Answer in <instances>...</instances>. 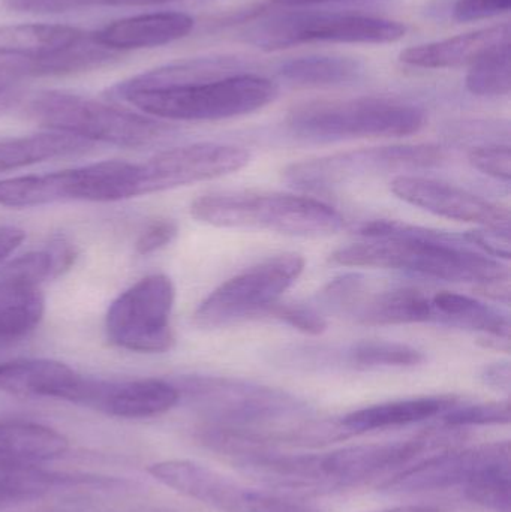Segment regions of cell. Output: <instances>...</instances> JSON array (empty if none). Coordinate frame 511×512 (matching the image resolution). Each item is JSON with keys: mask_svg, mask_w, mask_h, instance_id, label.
Returning a JSON list of instances; mask_svg holds the SVG:
<instances>
[{"mask_svg": "<svg viewBox=\"0 0 511 512\" xmlns=\"http://www.w3.org/2000/svg\"><path fill=\"white\" fill-rule=\"evenodd\" d=\"M459 402L461 400L456 396H425L393 400V402L378 403V405L357 409L339 418V423L348 438H351L362 433L410 426V424L441 417L444 412L449 411Z\"/></svg>", "mask_w": 511, "mask_h": 512, "instance_id": "cell-21", "label": "cell"}, {"mask_svg": "<svg viewBox=\"0 0 511 512\" xmlns=\"http://www.w3.org/2000/svg\"><path fill=\"white\" fill-rule=\"evenodd\" d=\"M138 197V164L104 161L56 173L0 180V207L33 209L86 201L114 203Z\"/></svg>", "mask_w": 511, "mask_h": 512, "instance_id": "cell-8", "label": "cell"}, {"mask_svg": "<svg viewBox=\"0 0 511 512\" xmlns=\"http://www.w3.org/2000/svg\"><path fill=\"white\" fill-rule=\"evenodd\" d=\"M468 245L500 259H510V227H480L464 234Z\"/></svg>", "mask_w": 511, "mask_h": 512, "instance_id": "cell-37", "label": "cell"}, {"mask_svg": "<svg viewBox=\"0 0 511 512\" xmlns=\"http://www.w3.org/2000/svg\"><path fill=\"white\" fill-rule=\"evenodd\" d=\"M467 89L482 98L507 96L511 89L510 42L485 54L470 66Z\"/></svg>", "mask_w": 511, "mask_h": 512, "instance_id": "cell-30", "label": "cell"}, {"mask_svg": "<svg viewBox=\"0 0 511 512\" xmlns=\"http://www.w3.org/2000/svg\"><path fill=\"white\" fill-rule=\"evenodd\" d=\"M375 512H441V510L437 507H431V505H405V507H395Z\"/></svg>", "mask_w": 511, "mask_h": 512, "instance_id": "cell-46", "label": "cell"}, {"mask_svg": "<svg viewBox=\"0 0 511 512\" xmlns=\"http://www.w3.org/2000/svg\"><path fill=\"white\" fill-rule=\"evenodd\" d=\"M83 30L63 24H12L0 27V59L42 56L74 42Z\"/></svg>", "mask_w": 511, "mask_h": 512, "instance_id": "cell-28", "label": "cell"}, {"mask_svg": "<svg viewBox=\"0 0 511 512\" xmlns=\"http://www.w3.org/2000/svg\"><path fill=\"white\" fill-rule=\"evenodd\" d=\"M87 376L66 364L44 358L0 363V393L20 397L80 402Z\"/></svg>", "mask_w": 511, "mask_h": 512, "instance_id": "cell-18", "label": "cell"}, {"mask_svg": "<svg viewBox=\"0 0 511 512\" xmlns=\"http://www.w3.org/2000/svg\"><path fill=\"white\" fill-rule=\"evenodd\" d=\"M511 8V0H458L453 8V18L461 23L486 20L506 14Z\"/></svg>", "mask_w": 511, "mask_h": 512, "instance_id": "cell-39", "label": "cell"}, {"mask_svg": "<svg viewBox=\"0 0 511 512\" xmlns=\"http://www.w3.org/2000/svg\"><path fill=\"white\" fill-rule=\"evenodd\" d=\"M27 114L47 131L128 149L158 146L176 132L164 120L140 111L59 90L36 93L27 104Z\"/></svg>", "mask_w": 511, "mask_h": 512, "instance_id": "cell-4", "label": "cell"}, {"mask_svg": "<svg viewBox=\"0 0 511 512\" xmlns=\"http://www.w3.org/2000/svg\"><path fill=\"white\" fill-rule=\"evenodd\" d=\"M195 20L185 12H149L120 18L92 33L96 42L114 53L162 47L186 38Z\"/></svg>", "mask_w": 511, "mask_h": 512, "instance_id": "cell-19", "label": "cell"}, {"mask_svg": "<svg viewBox=\"0 0 511 512\" xmlns=\"http://www.w3.org/2000/svg\"><path fill=\"white\" fill-rule=\"evenodd\" d=\"M426 360L419 349L387 340H362L342 352L338 361L357 370L404 369L416 367Z\"/></svg>", "mask_w": 511, "mask_h": 512, "instance_id": "cell-29", "label": "cell"}, {"mask_svg": "<svg viewBox=\"0 0 511 512\" xmlns=\"http://www.w3.org/2000/svg\"><path fill=\"white\" fill-rule=\"evenodd\" d=\"M173 2H204V0H161L162 3H173Z\"/></svg>", "mask_w": 511, "mask_h": 512, "instance_id": "cell-47", "label": "cell"}, {"mask_svg": "<svg viewBox=\"0 0 511 512\" xmlns=\"http://www.w3.org/2000/svg\"><path fill=\"white\" fill-rule=\"evenodd\" d=\"M507 42H510V24L504 23L443 41L407 48L402 51L399 59L413 68H461L473 65L485 54Z\"/></svg>", "mask_w": 511, "mask_h": 512, "instance_id": "cell-20", "label": "cell"}, {"mask_svg": "<svg viewBox=\"0 0 511 512\" xmlns=\"http://www.w3.org/2000/svg\"><path fill=\"white\" fill-rule=\"evenodd\" d=\"M511 418L510 402L474 403V405L453 406L441 415V424L455 429H467L473 426H503Z\"/></svg>", "mask_w": 511, "mask_h": 512, "instance_id": "cell-33", "label": "cell"}, {"mask_svg": "<svg viewBox=\"0 0 511 512\" xmlns=\"http://www.w3.org/2000/svg\"><path fill=\"white\" fill-rule=\"evenodd\" d=\"M363 66L351 57L309 56L288 60L279 68V77L296 87L344 86L359 80Z\"/></svg>", "mask_w": 511, "mask_h": 512, "instance_id": "cell-27", "label": "cell"}, {"mask_svg": "<svg viewBox=\"0 0 511 512\" xmlns=\"http://www.w3.org/2000/svg\"><path fill=\"white\" fill-rule=\"evenodd\" d=\"M399 200L425 212L479 227H510V210L458 186L401 174L390 185Z\"/></svg>", "mask_w": 511, "mask_h": 512, "instance_id": "cell-16", "label": "cell"}, {"mask_svg": "<svg viewBox=\"0 0 511 512\" xmlns=\"http://www.w3.org/2000/svg\"><path fill=\"white\" fill-rule=\"evenodd\" d=\"M18 102V92L11 84H0V113L14 107Z\"/></svg>", "mask_w": 511, "mask_h": 512, "instance_id": "cell-44", "label": "cell"}, {"mask_svg": "<svg viewBox=\"0 0 511 512\" xmlns=\"http://www.w3.org/2000/svg\"><path fill=\"white\" fill-rule=\"evenodd\" d=\"M357 233L365 237V242L333 252L330 256L333 264L386 268L447 282L477 283V286L509 277L507 267L500 261L471 251L464 234L389 219L363 222Z\"/></svg>", "mask_w": 511, "mask_h": 512, "instance_id": "cell-2", "label": "cell"}, {"mask_svg": "<svg viewBox=\"0 0 511 512\" xmlns=\"http://www.w3.org/2000/svg\"><path fill=\"white\" fill-rule=\"evenodd\" d=\"M89 141L62 132L45 131L0 141V173L20 170L51 159L68 158L86 152Z\"/></svg>", "mask_w": 511, "mask_h": 512, "instance_id": "cell-26", "label": "cell"}, {"mask_svg": "<svg viewBox=\"0 0 511 512\" xmlns=\"http://www.w3.org/2000/svg\"><path fill=\"white\" fill-rule=\"evenodd\" d=\"M278 95L275 81L239 72L183 86L123 93L113 102L131 105L164 122H215L255 113L272 104Z\"/></svg>", "mask_w": 511, "mask_h": 512, "instance_id": "cell-5", "label": "cell"}, {"mask_svg": "<svg viewBox=\"0 0 511 512\" xmlns=\"http://www.w3.org/2000/svg\"><path fill=\"white\" fill-rule=\"evenodd\" d=\"M468 161L480 173L509 183L511 179V153L509 146L495 144V146L474 147L468 153Z\"/></svg>", "mask_w": 511, "mask_h": 512, "instance_id": "cell-36", "label": "cell"}, {"mask_svg": "<svg viewBox=\"0 0 511 512\" xmlns=\"http://www.w3.org/2000/svg\"><path fill=\"white\" fill-rule=\"evenodd\" d=\"M24 239H26V234L20 228L8 227V225L0 227V265L12 252L17 251Z\"/></svg>", "mask_w": 511, "mask_h": 512, "instance_id": "cell-41", "label": "cell"}, {"mask_svg": "<svg viewBox=\"0 0 511 512\" xmlns=\"http://www.w3.org/2000/svg\"><path fill=\"white\" fill-rule=\"evenodd\" d=\"M191 215L210 227L264 230L308 239L333 236L344 228L341 213L329 204L284 192H213L192 201Z\"/></svg>", "mask_w": 511, "mask_h": 512, "instance_id": "cell-3", "label": "cell"}, {"mask_svg": "<svg viewBox=\"0 0 511 512\" xmlns=\"http://www.w3.org/2000/svg\"><path fill=\"white\" fill-rule=\"evenodd\" d=\"M149 474L168 489L221 512H315L297 496L246 486L191 460L153 463Z\"/></svg>", "mask_w": 511, "mask_h": 512, "instance_id": "cell-13", "label": "cell"}, {"mask_svg": "<svg viewBox=\"0 0 511 512\" xmlns=\"http://www.w3.org/2000/svg\"><path fill=\"white\" fill-rule=\"evenodd\" d=\"M434 322L477 331L480 336H510V319L495 307L458 292L441 291L431 295Z\"/></svg>", "mask_w": 511, "mask_h": 512, "instance_id": "cell-25", "label": "cell"}, {"mask_svg": "<svg viewBox=\"0 0 511 512\" xmlns=\"http://www.w3.org/2000/svg\"><path fill=\"white\" fill-rule=\"evenodd\" d=\"M446 153L434 144H398L335 153L288 165L284 180L306 192H327L369 177L440 167Z\"/></svg>", "mask_w": 511, "mask_h": 512, "instance_id": "cell-10", "label": "cell"}, {"mask_svg": "<svg viewBox=\"0 0 511 512\" xmlns=\"http://www.w3.org/2000/svg\"><path fill=\"white\" fill-rule=\"evenodd\" d=\"M180 403V391L174 382L162 379L102 381L87 378L80 405L110 417L143 420L158 417Z\"/></svg>", "mask_w": 511, "mask_h": 512, "instance_id": "cell-17", "label": "cell"}, {"mask_svg": "<svg viewBox=\"0 0 511 512\" xmlns=\"http://www.w3.org/2000/svg\"><path fill=\"white\" fill-rule=\"evenodd\" d=\"M426 113L419 105L392 98L335 99L297 105L288 113V132L306 141L398 138L417 134Z\"/></svg>", "mask_w": 511, "mask_h": 512, "instance_id": "cell-6", "label": "cell"}, {"mask_svg": "<svg viewBox=\"0 0 511 512\" xmlns=\"http://www.w3.org/2000/svg\"><path fill=\"white\" fill-rule=\"evenodd\" d=\"M176 289L165 274H150L126 289L108 307L105 331L117 348L162 354L174 345L171 313Z\"/></svg>", "mask_w": 511, "mask_h": 512, "instance_id": "cell-12", "label": "cell"}, {"mask_svg": "<svg viewBox=\"0 0 511 512\" xmlns=\"http://www.w3.org/2000/svg\"><path fill=\"white\" fill-rule=\"evenodd\" d=\"M161 5V0H5L9 11L26 14H63L93 8H140Z\"/></svg>", "mask_w": 511, "mask_h": 512, "instance_id": "cell-32", "label": "cell"}, {"mask_svg": "<svg viewBox=\"0 0 511 512\" xmlns=\"http://www.w3.org/2000/svg\"><path fill=\"white\" fill-rule=\"evenodd\" d=\"M249 161L248 150L230 144L197 143L164 150L138 164V197L230 176Z\"/></svg>", "mask_w": 511, "mask_h": 512, "instance_id": "cell-14", "label": "cell"}, {"mask_svg": "<svg viewBox=\"0 0 511 512\" xmlns=\"http://www.w3.org/2000/svg\"><path fill=\"white\" fill-rule=\"evenodd\" d=\"M348 318L363 327L434 322L431 295L416 288H396L363 295Z\"/></svg>", "mask_w": 511, "mask_h": 512, "instance_id": "cell-23", "label": "cell"}, {"mask_svg": "<svg viewBox=\"0 0 511 512\" xmlns=\"http://www.w3.org/2000/svg\"><path fill=\"white\" fill-rule=\"evenodd\" d=\"M305 270L299 254L270 256L213 289L197 307L194 322L204 330L230 327L269 313Z\"/></svg>", "mask_w": 511, "mask_h": 512, "instance_id": "cell-11", "label": "cell"}, {"mask_svg": "<svg viewBox=\"0 0 511 512\" xmlns=\"http://www.w3.org/2000/svg\"><path fill=\"white\" fill-rule=\"evenodd\" d=\"M479 343L486 349L494 351L510 352V336H495V334H485L479 337Z\"/></svg>", "mask_w": 511, "mask_h": 512, "instance_id": "cell-43", "label": "cell"}, {"mask_svg": "<svg viewBox=\"0 0 511 512\" xmlns=\"http://www.w3.org/2000/svg\"><path fill=\"white\" fill-rule=\"evenodd\" d=\"M204 423L264 427L291 423L309 415L308 403L269 385L225 376H186L174 382Z\"/></svg>", "mask_w": 511, "mask_h": 512, "instance_id": "cell-7", "label": "cell"}, {"mask_svg": "<svg viewBox=\"0 0 511 512\" xmlns=\"http://www.w3.org/2000/svg\"><path fill=\"white\" fill-rule=\"evenodd\" d=\"M179 227L173 219H156L150 222L135 243V251L140 255L155 254L174 242Z\"/></svg>", "mask_w": 511, "mask_h": 512, "instance_id": "cell-38", "label": "cell"}, {"mask_svg": "<svg viewBox=\"0 0 511 512\" xmlns=\"http://www.w3.org/2000/svg\"><path fill=\"white\" fill-rule=\"evenodd\" d=\"M273 2L288 8H305V6L327 5V3L348 2V0H273Z\"/></svg>", "mask_w": 511, "mask_h": 512, "instance_id": "cell-45", "label": "cell"}, {"mask_svg": "<svg viewBox=\"0 0 511 512\" xmlns=\"http://www.w3.org/2000/svg\"><path fill=\"white\" fill-rule=\"evenodd\" d=\"M479 291L482 292L486 297L492 298V300L500 301V303H510V282L509 277L507 279L495 280V282L486 283V285H480Z\"/></svg>", "mask_w": 511, "mask_h": 512, "instance_id": "cell-42", "label": "cell"}, {"mask_svg": "<svg viewBox=\"0 0 511 512\" xmlns=\"http://www.w3.org/2000/svg\"><path fill=\"white\" fill-rule=\"evenodd\" d=\"M405 33V24L374 15L290 11L255 21L245 38L261 50L273 51L306 44H390Z\"/></svg>", "mask_w": 511, "mask_h": 512, "instance_id": "cell-9", "label": "cell"}, {"mask_svg": "<svg viewBox=\"0 0 511 512\" xmlns=\"http://www.w3.org/2000/svg\"><path fill=\"white\" fill-rule=\"evenodd\" d=\"M41 286L0 268V351L29 336L44 316Z\"/></svg>", "mask_w": 511, "mask_h": 512, "instance_id": "cell-22", "label": "cell"}, {"mask_svg": "<svg viewBox=\"0 0 511 512\" xmlns=\"http://www.w3.org/2000/svg\"><path fill=\"white\" fill-rule=\"evenodd\" d=\"M267 315L290 325L308 336H320L327 330V321L315 307L308 304H275Z\"/></svg>", "mask_w": 511, "mask_h": 512, "instance_id": "cell-35", "label": "cell"}, {"mask_svg": "<svg viewBox=\"0 0 511 512\" xmlns=\"http://www.w3.org/2000/svg\"><path fill=\"white\" fill-rule=\"evenodd\" d=\"M510 465V444L492 442L468 448H450L428 457L384 481L381 489L392 495L438 492L467 487L474 480L498 468Z\"/></svg>", "mask_w": 511, "mask_h": 512, "instance_id": "cell-15", "label": "cell"}, {"mask_svg": "<svg viewBox=\"0 0 511 512\" xmlns=\"http://www.w3.org/2000/svg\"><path fill=\"white\" fill-rule=\"evenodd\" d=\"M462 441V430L441 424L405 441L351 445L326 453L252 450L231 460L267 489L296 496L350 489L380 475H395L441 451L459 447Z\"/></svg>", "mask_w": 511, "mask_h": 512, "instance_id": "cell-1", "label": "cell"}, {"mask_svg": "<svg viewBox=\"0 0 511 512\" xmlns=\"http://www.w3.org/2000/svg\"><path fill=\"white\" fill-rule=\"evenodd\" d=\"M510 465L498 466L465 487V498L492 512H511Z\"/></svg>", "mask_w": 511, "mask_h": 512, "instance_id": "cell-31", "label": "cell"}, {"mask_svg": "<svg viewBox=\"0 0 511 512\" xmlns=\"http://www.w3.org/2000/svg\"><path fill=\"white\" fill-rule=\"evenodd\" d=\"M366 280L362 274L348 273L333 279L329 285L324 286L318 295V300L330 312L350 315L351 310L359 304L366 294Z\"/></svg>", "mask_w": 511, "mask_h": 512, "instance_id": "cell-34", "label": "cell"}, {"mask_svg": "<svg viewBox=\"0 0 511 512\" xmlns=\"http://www.w3.org/2000/svg\"><path fill=\"white\" fill-rule=\"evenodd\" d=\"M480 379L486 387L501 393H509L511 387V367L509 361H500L483 367Z\"/></svg>", "mask_w": 511, "mask_h": 512, "instance_id": "cell-40", "label": "cell"}, {"mask_svg": "<svg viewBox=\"0 0 511 512\" xmlns=\"http://www.w3.org/2000/svg\"><path fill=\"white\" fill-rule=\"evenodd\" d=\"M68 450V439L44 424L0 421V465L38 466L60 459Z\"/></svg>", "mask_w": 511, "mask_h": 512, "instance_id": "cell-24", "label": "cell"}]
</instances>
